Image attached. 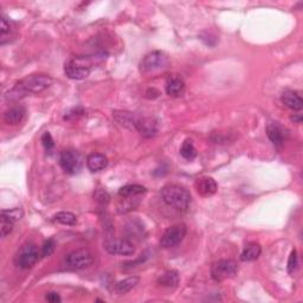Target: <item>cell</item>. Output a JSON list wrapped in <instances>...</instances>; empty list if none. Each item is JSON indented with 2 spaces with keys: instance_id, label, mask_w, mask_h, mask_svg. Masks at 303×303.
I'll use <instances>...</instances> for the list:
<instances>
[{
  "instance_id": "obj_17",
  "label": "cell",
  "mask_w": 303,
  "mask_h": 303,
  "mask_svg": "<svg viewBox=\"0 0 303 303\" xmlns=\"http://www.w3.org/2000/svg\"><path fill=\"white\" fill-rule=\"evenodd\" d=\"M114 114V119L116 120V122L120 125L126 127L129 129H135L137 118H135L133 113L129 112H122V110H115Z\"/></svg>"
},
{
  "instance_id": "obj_24",
  "label": "cell",
  "mask_w": 303,
  "mask_h": 303,
  "mask_svg": "<svg viewBox=\"0 0 303 303\" xmlns=\"http://www.w3.org/2000/svg\"><path fill=\"white\" fill-rule=\"evenodd\" d=\"M54 220L55 222L63 224V225H69V226H74L77 224V217H76L74 213L71 212H58L54 216Z\"/></svg>"
},
{
  "instance_id": "obj_27",
  "label": "cell",
  "mask_w": 303,
  "mask_h": 303,
  "mask_svg": "<svg viewBox=\"0 0 303 303\" xmlns=\"http://www.w3.org/2000/svg\"><path fill=\"white\" fill-rule=\"evenodd\" d=\"M12 31V23L5 15L2 16V24H0V36L2 40L5 39L6 34H10Z\"/></svg>"
},
{
  "instance_id": "obj_1",
  "label": "cell",
  "mask_w": 303,
  "mask_h": 303,
  "mask_svg": "<svg viewBox=\"0 0 303 303\" xmlns=\"http://www.w3.org/2000/svg\"><path fill=\"white\" fill-rule=\"evenodd\" d=\"M54 80L49 75L45 74H34L24 77L15 88L9 92L6 97L9 98H18L30 94H39L53 84Z\"/></svg>"
},
{
  "instance_id": "obj_4",
  "label": "cell",
  "mask_w": 303,
  "mask_h": 303,
  "mask_svg": "<svg viewBox=\"0 0 303 303\" xmlns=\"http://www.w3.org/2000/svg\"><path fill=\"white\" fill-rule=\"evenodd\" d=\"M170 65L167 55L163 51H152L140 62V72L143 75H156L166 70Z\"/></svg>"
},
{
  "instance_id": "obj_16",
  "label": "cell",
  "mask_w": 303,
  "mask_h": 303,
  "mask_svg": "<svg viewBox=\"0 0 303 303\" xmlns=\"http://www.w3.org/2000/svg\"><path fill=\"white\" fill-rule=\"evenodd\" d=\"M108 166V159L103 154L92 153L87 158V167L90 172H99Z\"/></svg>"
},
{
  "instance_id": "obj_30",
  "label": "cell",
  "mask_w": 303,
  "mask_h": 303,
  "mask_svg": "<svg viewBox=\"0 0 303 303\" xmlns=\"http://www.w3.org/2000/svg\"><path fill=\"white\" fill-rule=\"evenodd\" d=\"M298 264V260H297V252H296V250L294 249L291 251L290 256H289V261H288V273L292 274L296 270V268H297Z\"/></svg>"
},
{
  "instance_id": "obj_18",
  "label": "cell",
  "mask_w": 303,
  "mask_h": 303,
  "mask_svg": "<svg viewBox=\"0 0 303 303\" xmlns=\"http://www.w3.org/2000/svg\"><path fill=\"white\" fill-rule=\"evenodd\" d=\"M267 135L269 137V140L273 142L276 147H281L284 142L283 133H282L281 127L277 123L271 122L267 127Z\"/></svg>"
},
{
  "instance_id": "obj_29",
  "label": "cell",
  "mask_w": 303,
  "mask_h": 303,
  "mask_svg": "<svg viewBox=\"0 0 303 303\" xmlns=\"http://www.w3.org/2000/svg\"><path fill=\"white\" fill-rule=\"evenodd\" d=\"M56 249V242L53 238L47 239L44 242L43 246H42V257H49L53 255V252Z\"/></svg>"
},
{
  "instance_id": "obj_8",
  "label": "cell",
  "mask_w": 303,
  "mask_h": 303,
  "mask_svg": "<svg viewBox=\"0 0 303 303\" xmlns=\"http://www.w3.org/2000/svg\"><path fill=\"white\" fill-rule=\"evenodd\" d=\"M186 233H187V227L185 224H175V225L168 227L161 236L160 245L165 249L178 245L185 238Z\"/></svg>"
},
{
  "instance_id": "obj_2",
  "label": "cell",
  "mask_w": 303,
  "mask_h": 303,
  "mask_svg": "<svg viewBox=\"0 0 303 303\" xmlns=\"http://www.w3.org/2000/svg\"><path fill=\"white\" fill-rule=\"evenodd\" d=\"M161 198L165 204L179 212H186L191 204V194L185 187L179 185H166L161 189Z\"/></svg>"
},
{
  "instance_id": "obj_5",
  "label": "cell",
  "mask_w": 303,
  "mask_h": 303,
  "mask_svg": "<svg viewBox=\"0 0 303 303\" xmlns=\"http://www.w3.org/2000/svg\"><path fill=\"white\" fill-rule=\"evenodd\" d=\"M238 273V264L233 260H219L211 267V276L216 282H223L235 277Z\"/></svg>"
},
{
  "instance_id": "obj_19",
  "label": "cell",
  "mask_w": 303,
  "mask_h": 303,
  "mask_svg": "<svg viewBox=\"0 0 303 303\" xmlns=\"http://www.w3.org/2000/svg\"><path fill=\"white\" fill-rule=\"evenodd\" d=\"M262 252V247L258 243H249L244 247L243 252L240 254V260L243 262L256 261Z\"/></svg>"
},
{
  "instance_id": "obj_13",
  "label": "cell",
  "mask_w": 303,
  "mask_h": 303,
  "mask_svg": "<svg viewBox=\"0 0 303 303\" xmlns=\"http://www.w3.org/2000/svg\"><path fill=\"white\" fill-rule=\"evenodd\" d=\"M195 187H197L198 193L203 195V197H210V195H213L218 189V185L215 179L210 178V177H203L200 179H198L197 182H195Z\"/></svg>"
},
{
  "instance_id": "obj_15",
  "label": "cell",
  "mask_w": 303,
  "mask_h": 303,
  "mask_svg": "<svg viewBox=\"0 0 303 303\" xmlns=\"http://www.w3.org/2000/svg\"><path fill=\"white\" fill-rule=\"evenodd\" d=\"M184 90H185V82L182 81V78H180L177 75L172 76V77L168 78L166 83L167 95L172 96V97H178V96H181Z\"/></svg>"
},
{
  "instance_id": "obj_11",
  "label": "cell",
  "mask_w": 303,
  "mask_h": 303,
  "mask_svg": "<svg viewBox=\"0 0 303 303\" xmlns=\"http://www.w3.org/2000/svg\"><path fill=\"white\" fill-rule=\"evenodd\" d=\"M135 129L140 133L141 136L147 137H154L158 134V121L153 118H140L137 119Z\"/></svg>"
},
{
  "instance_id": "obj_23",
  "label": "cell",
  "mask_w": 303,
  "mask_h": 303,
  "mask_svg": "<svg viewBox=\"0 0 303 303\" xmlns=\"http://www.w3.org/2000/svg\"><path fill=\"white\" fill-rule=\"evenodd\" d=\"M180 154L181 157L186 160H193L197 157V149H195L193 141L191 139H186L182 142V146L180 148Z\"/></svg>"
},
{
  "instance_id": "obj_14",
  "label": "cell",
  "mask_w": 303,
  "mask_h": 303,
  "mask_svg": "<svg viewBox=\"0 0 303 303\" xmlns=\"http://www.w3.org/2000/svg\"><path fill=\"white\" fill-rule=\"evenodd\" d=\"M25 114L26 110L23 106H15L6 110L4 114V121L11 126L18 125L19 122L23 121Z\"/></svg>"
},
{
  "instance_id": "obj_21",
  "label": "cell",
  "mask_w": 303,
  "mask_h": 303,
  "mask_svg": "<svg viewBox=\"0 0 303 303\" xmlns=\"http://www.w3.org/2000/svg\"><path fill=\"white\" fill-rule=\"evenodd\" d=\"M147 189L144 186L141 185H127L119 189V195L121 198H134L139 197L141 194H144Z\"/></svg>"
},
{
  "instance_id": "obj_6",
  "label": "cell",
  "mask_w": 303,
  "mask_h": 303,
  "mask_svg": "<svg viewBox=\"0 0 303 303\" xmlns=\"http://www.w3.org/2000/svg\"><path fill=\"white\" fill-rule=\"evenodd\" d=\"M92 263H94V255L87 249L75 250L64 258L65 267L74 270L85 269Z\"/></svg>"
},
{
  "instance_id": "obj_7",
  "label": "cell",
  "mask_w": 303,
  "mask_h": 303,
  "mask_svg": "<svg viewBox=\"0 0 303 303\" xmlns=\"http://www.w3.org/2000/svg\"><path fill=\"white\" fill-rule=\"evenodd\" d=\"M39 257L37 246L33 243H26L20 247L15 256V264L20 269H30L32 268Z\"/></svg>"
},
{
  "instance_id": "obj_28",
  "label": "cell",
  "mask_w": 303,
  "mask_h": 303,
  "mask_svg": "<svg viewBox=\"0 0 303 303\" xmlns=\"http://www.w3.org/2000/svg\"><path fill=\"white\" fill-rule=\"evenodd\" d=\"M94 199L101 205H107L110 201V195L106 189L98 188L94 192Z\"/></svg>"
},
{
  "instance_id": "obj_26",
  "label": "cell",
  "mask_w": 303,
  "mask_h": 303,
  "mask_svg": "<svg viewBox=\"0 0 303 303\" xmlns=\"http://www.w3.org/2000/svg\"><path fill=\"white\" fill-rule=\"evenodd\" d=\"M0 215L6 217V218L12 220V222L15 223V222H18L19 219L23 218L24 211L22 209L16 208V209H11V210H3Z\"/></svg>"
},
{
  "instance_id": "obj_9",
  "label": "cell",
  "mask_w": 303,
  "mask_h": 303,
  "mask_svg": "<svg viewBox=\"0 0 303 303\" xmlns=\"http://www.w3.org/2000/svg\"><path fill=\"white\" fill-rule=\"evenodd\" d=\"M60 165L65 173L76 174L81 171L82 161L80 154L76 150L65 149L60 156Z\"/></svg>"
},
{
  "instance_id": "obj_33",
  "label": "cell",
  "mask_w": 303,
  "mask_h": 303,
  "mask_svg": "<svg viewBox=\"0 0 303 303\" xmlns=\"http://www.w3.org/2000/svg\"><path fill=\"white\" fill-rule=\"evenodd\" d=\"M46 301L47 302H51V303H57V302H61L62 298L61 296L57 294V292L55 291H51V292H47V295L45 296Z\"/></svg>"
},
{
  "instance_id": "obj_25",
  "label": "cell",
  "mask_w": 303,
  "mask_h": 303,
  "mask_svg": "<svg viewBox=\"0 0 303 303\" xmlns=\"http://www.w3.org/2000/svg\"><path fill=\"white\" fill-rule=\"evenodd\" d=\"M13 224L15 223L12 220L0 215V236H2V238H5L6 236H9L12 232Z\"/></svg>"
},
{
  "instance_id": "obj_20",
  "label": "cell",
  "mask_w": 303,
  "mask_h": 303,
  "mask_svg": "<svg viewBox=\"0 0 303 303\" xmlns=\"http://www.w3.org/2000/svg\"><path fill=\"white\" fill-rule=\"evenodd\" d=\"M140 282V277L137 276H130L127 277L126 280L120 281L116 283L115 285V292L119 295H123L127 294V292H129L132 289H134L136 287L137 284H139Z\"/></svg>"
},
{
  "instance_id": "obj_3",
  "label": "cell",
  "mask_w": 303,
  "mask_h": 303,
  "mask_svg": "<svg viewBox=\"0 0 303 303\" xmlns=\"http://www.w3.org/2000/svg\"><path fill=\"white\" fill-rule=\"evenodd\" d=\"M97 57L76 56L69 60L64 65V72L70 80H84L87 78L96 64Z\"/></svg>"
},
{
  "instance_id": "obj_31",
  "label": "cell",
  "mask_w": 303,
  "mask_h": 303,
  "mask_svg": "<svg viewBox=\"0 0 303 303\" xmlns=\"http://www.w3.org/2000/svg\"><path fill=\"white\" fill-rule=\"evenodd\" d=\"M42 143L46 150H51L55 147V141L49 132H45L42 136Z\"/></svg>"
},
{
  "instance_id": "obj_12",
  "label": "cell",
  "mask_w": 303,
  "mask_h": 303,
  "mask_svg": "<svg viewBox=\"0 0 303 303\" xmlns=\"http://www.w3.org/2000/svg\"><path fill=\"white\" fill-rule=\"evenodd\" d=\"M281 99L282 102L284 103L285 107H288V108L291 110H295V112H298V110L303 108L302 97L299 96L298 92L290 90V89H287V90L282 92Z\"/></svg>"
},
{
  "instance_id": "obj_10",
  "label": "cell",
  "mask_w": 303,
  "mask_h": 303,
  "mask_svg": "<svg viewBox=\"0 0 303 303\" xmlns=\"http://www.w3.org/2000/svg\"><path fill=\"white\" fill-rule=\"evenodd\" d=\"M105 249L112 255H121V256H130L135 252V247L127 239L107 238L105 240Z\"/></svg>"
},
{
  "instance_id": "obj_22",
  "label": "cell",
  "mask_w": 303,
  "mask_h": 303,
  "mask_svg": "<svg viewBox=\"0 0 303 303\" xmlns=\"http://www.w3.org/2000/svg\"><path fill=\"white\" fill-rule=\"evenodd\" d=\"M158 283L164 285V287H177L179 283V275L174 270L167 271L159 277Z\"/></svg>"
},
{
  "instance_id": "obj_32",
  "label": "cell",
  "mask_w": 303,
  "mask_h": 303,
  "mask_svg": "<svg viewBox=\"0 0 303 303\" xmlns=\"http://www.w3.org/2000/svg\"><path fill=\"white\" fill-rule=\"evenodd\" d=\"M84 112H83V109L81 108V107H77V108H74V109H71L70 112H69L67 115L64 116V119L65 120H71L72 118H78V116H81L82 114H83Z\"/></svg>"
}]
</instances>
